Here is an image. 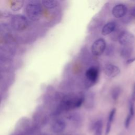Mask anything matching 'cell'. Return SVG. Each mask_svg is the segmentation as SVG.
Instances as JSON below:
<instances>
[{
    "instance_id": "cell-5",
    "label": "cell",
    "mask_w": 135,
    "mask_h": 135,
    "mask_svg": "<svg viewBox=\"0 0 135 135\" xmlns=\"http://www.w3.org/2000/svg\"><path fill=\"white\" fill-rule=\"evenodd\" d=\"M106 48L105 41L102 38H100L95 41L91 46V52L95 56L102 54Z\"/></svg>"
},
{
    "instance_id": "cell-10",
    "label": "cell",
    "mask_w": 135,
    "mask_h": 135,
    "mask_svg": "<svg viewBox=\"0 0 135 135\" xmlns=\"http://www.w3.org/2000/svg\"><path fill=\"white\" fill-rule=\"evenodd\" d=\"M127 7L123 4H119L113 7L112 13L116 18H121L126 15L127 13Z\"/></svg>"
},
{
    "instance_id": "cell-16",
    "label": "cell",
    "mask_w": 135,
    "mask_h": 135,
    "mask_svg": "<svg viewBox=\"0 0 135 135\" xmlns=\"http://www.w3.org/2000/svg\"><path fill=\"white\" fill-rule=\"evenodd\" d=\"M132 51V50L130 46H124V47L121 51L120 55L122 57L129 60L131 55Z\"/></svg>"
},
{
    "instance_id": "cell-19",
    "label": "cell",
    "mask_w": 135,
    "mask_h": 135,
    "mask_svg": "<svg viewBox=\"0 0 135 135\" xmlns=\"http://www.w3.org/2000/svg\"><path fill=\"white\" fill-rule=\"evenodd\" d=\"M130 101H131L132 102H133L134 103L135 102V84L133 86V91H132V95H131V99Z\"/></svg>"
},
{
    "instance_id": "cell-8",
    "label": "cell",
    "mask_w": 135,
    "mask_h": 135,
    "mask_svg": "<svg viewBox=\"0 0 135 135\" xmlns=\"http://www.w3.org/2000/svg\"><path fill=\"white\" fill-rule=\"evenodd\" d=\"M99 75V69L95 66H91L85 72L86 79L92 84L95 83L98 80Z\"/></svg>"
},
{
    "instance_id": "cell-6",
    "label": "cell",
    "mask_w": 135,
    "mask_h": 135,
    "mask_svg": "<svg viewBox=\"0 0 135 135\" xmlns=\"http://www.w3.org/2000/svg\"><path fill=\"white\" fill-rule=\"evenodd\" d=\"M103 71L105 74L109 78H113L118 76L120 73L119 68L114 64L108 63L104 65Z\"/></svg>"
},
{
    "instance_id": "cell-9",
    "label": "cell",
    "mask_w": 135,
    "mask_h": 135,
    "mask_svg": "<svg viewBox=\"0 0 135 135\" xmlns=\"http://www.w3.org/2000/svg\"><path fill=\"white\" fill-rule=\"evenodd\" d=\"M66 127V122L62 119H58L53 123L52 125V130L55 133H61L64 131Z\"/></svg>"
},
{
    "instance_id": "cell-4",
    "label": "cell",
    "mask_w": 135,
    "mask_h": 135,
    "mask_svg": "<svg viewBox=\"0 0 135 135\" xmlns=\"http://www.w3.org/2000/svg\"><path fill=\"white\" fill-rule=\"evenodd\" d=\"M119 43L123 46H130L135 42L134 35L130 32L124 31L120 33L118 36Z\"/></svg>"
},
{
    "instance_id": "cell-12",
    "label": "cell",
    "mask_w": 135,
    "mask_h": 135,
    "mask_svg": "<svg viewBox=\"0 0 135 135\" xmlns=\"http://www.w3.org/2000/svg\"><path fill=\"white\" fill-rule=\"evenodd\" d=\"M103 127V121L101 119H98L94 122L91 127L93 131V135H102Z\"/></svg>"
},
{
    "instance_id": "cell-14",
    "label": "cell",
    "mask_w": 135,
    "mask_h": 135,
    "mask_svg": "<svg viewBox=\"0 0 135 135\" xmlns=\"http://www.w3.org/2000/svg\"><path fill=\"white\" fill-rule=\"evenodd\" d=\"M9 6L13 11L16 12L20 11L24 5V1L15 0L11 1L9 2Z\"/></svg>"
},
{
    "instance_id": "cell-13",
    "label": "cell",
    "mask_w": 135,
    "mask_h": 135,
    "mask_svg": "<svg viewBox=\"0 0 135 135\" xmlns=\"http://www.w3.org/2000/svg\"><path fill=\"white\" fill-rule=\"evenodd\" d=\"M116 28V24L114 22H110L104 25L102 29V35L105 36L112 33Z\"/></svg>"
},
{
    "instance_id": "cell-3",
    "label": "cell",
    "mask_w": 135,
    "mask_h": 135,
    "mask_svg": "<svg viewBox=\"0 0 135 135\" xmlns=\"http://www.w3.org/2000/svg\"><path fill=\"white\" fill-rule=\"evenodd\" d=\"M12 27L18 31L26 30L29 25L28 20L24 15L22 14L14 15L11 18Z\"/></svg>"
},
{
    "instance_id": "cell-22",
    "label": "cell",
    "mask_w": 135,
    "mask_h": 135,
    "mask_svg": "<svg viewBox=\"0 0 135 135\" xmlns=\"http://www.w3.org/2000/svg\"><path fill=\"white\" fill-rule=\"evenodd\" d=\"M64 135H70V134H64Z\"/></svg>"
},
{
    "instance_id": "cell-17",
    "label": "cell",
    "mask_w": 135,
    "mask_h": 135,
    "mask_svg": "<svg viewBox=\"0 0 135 135\" xmlns=\"http://www.w3.org/2000/svg\"><path fill=\"white\" fill-rule=\"evenodd\" d=\"M120 94V88H118V87H115L114 88L112 91V92H111V96H112V99L115 101L117 100L119 97V95Z\"/></svg>"
},
{
    "instance_id": "cell-21",
    "label": "cell",
    "mask_w": 135,
    "mask_h": 135,
    "mask_svg": "<svg viewBox=\"0 0 135 135\" xmlns=\"http://www.w3.org/2000/svg\"><path fill=\"white\" fill-rule=\"evenodd\" d=\"M134 61H135V57H133V58L129 59V60H128L127 61V63L128 64H130V63L133 62Z\"/></svg>"
},
{
    "instance_id": "cell-15",
    "label": "cell",
    "mask_w": 135,
    "mask_h": 135,
    "mask_svg": "<svg viewBox=\"0 0 135 135\" xmlns=\"http://www.w3.org/2000/svg\"><path fill=\"white\" fill-rule=\"evenodd\" d=\"M42 4L47 8H53L56 7L59 3L55 0H44L41 2Z\"/></svg>"
},
{
    "instance_id": "cell-11",
    "label": "cell",
    "mask_w": 135,
    "mask_h": 135,
    "mask_svg": "<svg viewBox=\"0 0 135 135\" xmlns=\"http://www.w3.org/2000/svg\"><path fill=\"white\" fill-rule=\"evenodd\" d=\"M115 113H116V109L115 108L112 109L109 112L107 123H106V126H105V135H109V134L111 131L112 125L114 119Z\"/></svg>"
},
{
    "instance_id": "cell-7",
    "label": "cell",
    "mask_w": 135,
    "mask_h": 135,
    "mask_svg": "<svg viewBox=\"0 0 135 135\" xmlns=\"http://www.w3.org/2000/svg\"><path fill=\"white\" fill-rule=\"evenodd\" d=\"M67 119L74 128H79L81 127L83 122V118L80 113L78 112L71 113L68 115Z\"/></svg>"
},
{
    "instance_id": "cell-2",
    "label": "cell",
    "mask_w": 135,
    "mask_h": 135,
    "mask_svg": "<svg viewBox=\"0 0 135 135\" xmlns=\"http://www.w3.org/2000/svg\"><path fill=\"white\" fill-rule=\"evenodd\" d=\"M25 12L27 16L31 20L33 21L39 20L42 13V3L35 0L28 1L26 5Z\"/></svg>"
},
{
    "instance_id": "cell-20",
    "label": "cell",
    "mask_w": 135,
    "mask_h": 135,
    "mask_svg": "<svg viewBox=\"0 0 135 135\" xmlns=\"http://www.w3.org/2000/svg\"><path fill=\"white\" fill-rule=\"evenodd\" d=\"M129 15L131 17H135V7H132L129 11Z\"/></svg>"
},
{
    "instance_id": "cell-1",
    "label": "cell",
    "mask_w": 135,
    "mask_h": 135,
    "mask_svg": "<svg viewBox=\"0 0 135 135\" xmlns=\"http://www.w3.org/2000/svg\"><path fill=\"white\" fill-rule=\"evenodd\" d=\"M84 100V97L83 94L65 96L61 101V109L64 111H68L78 108L83 103Z\"/></svg>"
},
{
    "instance_id": "cell-18",
    "label": "cell",
    "mask_w": 135,
    "mask_h": 135,
    "mask_svg": "<svg viewBox=\"0 0 135 135\" xmlns=\"http://www.w3.org/2000/svg\"><path fill=\"white\" fill-rule=\"evenodd\" d=\"M10 15V13L6 11H2V10H0V17H7L8 16H9Z\"/></svg>"
}]
</instances>
